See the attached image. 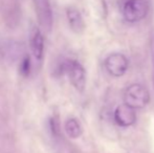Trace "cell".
I'll return each mask as SVG.
<instances>
[{
	"label": "cell",
	"instance_id": "8",
	"mask_svg": "<svg viewBox=\"0 0 154 153\" xmlns=\"http://www.w3.org/2000/svg\"><path fill=\"white\" fill-rule=\"evenodd\" d=\"M66 17L69 26L75 33L80 34L84 31L85 23L79 10H77L75 8H68L66 10Z\"/></svg>",
	"mask_w": 154,
	"mask_h": 153
},
{
	"label": "cell",
	"instance_id": "4",
	"mask_svg": "<svg viewBox=\"0 0 154 153\" xmlns=\"http://www.w3.org/2000/svg\"><path fill=\"white\" fill-rule=\"evenodd\" d=\"M105 69L114 78L123 77L129 68V60L124 54L112 53L104 61Z\"/></svg>",
	"mask_w": 154,
	"mask_h": 153
},
{
	"label": "cell",
	"instance_id": "5",
	"mask_svg": "<svg viewBox=\"0 0 154 153\" xmlns=\"http://www.w3.org/2000/svg\"><path fill=\"white\" fill-rule=\"evenodd\" d=\"M37 18L44 31L51 32L54 24V14L49 0H35Z\"/></svg>",
	"mask_w": 154,
	"mask_h": 153
},
{
	"label": "cell",
	"instance_id": "10",
	"mask_svg": "<svg viewBox=\"0 0 154 153\" xmlns=\"http://www.w3.org/2000/svg\"><path fill=\"white\" fill-rule=\"evenodd\" d=\"M4 48H5V55L12 58H18L22 54L20 44H18L17 42L8 43V44H5Z\"/></svg>",
	"mask_w": 154,
	"mask_h": 153
},
{
	"label": "cell",
	"instance_id": "9",
	"mask_svg": "<svg viewBox=\"0 0 154 153\" xmlns=\"http://www.w3.org/2000/svg\"><path fill=\"white\" fill-rule=\"evenodd\" d=\"M64 131L70 139H78L82 135L83 128L77 118H69L64 123Z\"/></svg>",
	"mask_w": 154,
	"mask_h": 153
},
{
	"label": "cell",
	"instance_id": "3",
	"mask_svg": "<svg viewBox=\"0 0 154 153\" xmlns=\"http://www.w3.org/2000/svg\"><path fill=\"white\" fill-rule=\"evenodd\" d=\"M148 14V4L145 0H127L123 6V16L129 23L143 20Z\"/></svg>",
	"mask_w": 154,
	"mask_h": 153
},
{
	"label": "cell",
	"instance_id": "6",
	"mask_svg": "<svg viewBox=\"0 0 154 153\" xmlns=\"http://www.w3.org/2000/svg\"><path fill=\"white\" fill-rule=\"evenodd\" d=\"M113 118L116 125L123 128L133 126L136 122V113L135 109L131 108L130 106L124 104L119 105L113 112Z\"/></svg>",
	"mask_w": 154,
	"mask_h": 153
},
{
	"label": "cell",
	"instance_id": "11",
	"mask_svg": "<svg viewBox=\"0 0 154 153\" xmlns=\"http://www.w3.org/2000/svg\"><path fill=\"white\" fill-rule=\"evenodd\" d=\"M152 82L154 86V61H152Z\"/></svg>",
	"mask_w": 154,
	"mask_h": 153
},
{
	"label": "cell",
	"instance_id": "1",
	"mask_svg": "<svg viewBox=\"0 0 154 153\" xmlns=\"http://www.w3.org/2000/svg\"><path fill=\"white\" fill-rule=\"evenodd\" d=\"M150 102V93L144 85L134 83L129 85L124 93V103L133 109H143Z\"/></svg>",
	"mask_w": 154,
	"mask_h": 153
},
{
	"label": "cell",
	"instance_id": "2",
	"mask_svg": "<svg viewBox=\"0 0 154 153\" xmlns=\"http://www.w3.org/2000/svg\"><path fill=\"white\" fill-rule=\"evenodd\" d=\"M63 70L67 74L73 87L79 91H83L86 84V72L83 65L75 60H67L63 64Z\"/></svg>",
	"mask_w": 154,
	"mask_h": 153
},
{
	"label": "cell",
	"instance_id": "7",
	"mask_svg": "<svg viewBox=\"0 0 154 153\" xmlns=\"http://www.w3.org/2000/svg\"><path fill=\"white\" fill-rule=\"evenodd\" d=\"M29 47L32 56L36 61H41L44 55V37L38 27H34L29 37Z\"/></svg>",
	"mask_w": 154,
	"mask_h": 153
}]
</instances>
